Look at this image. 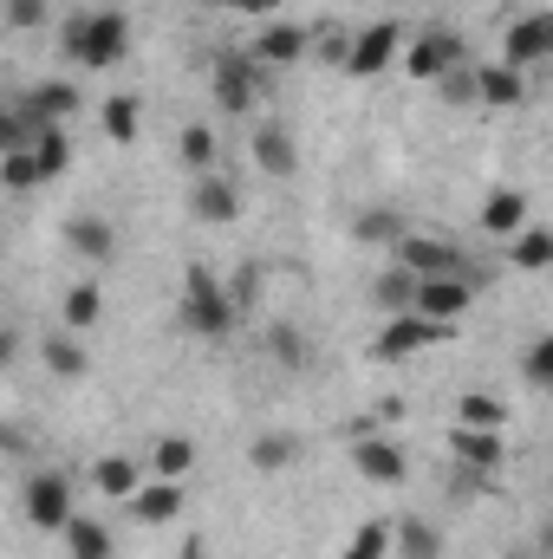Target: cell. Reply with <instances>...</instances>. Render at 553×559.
Masks as SVG:
<instances>
[{
    "instance_id": "cell-36",
    "label": "cell",
    "mask_w": 553,
    "mask_h": 559,
    "mask_svg": "<svg viewBox=\"0 0 553 559\" xmlns=\"http://www.w3.org/2000/svg\"><path fill=\"white\" fill-rule=\"evenodd\" d=\"M105 138L111 143L138 138V98H105Z\"/></svg>"
},
{
    "instance_id": "cell-32",
    "label": "cell",
    "mask_w": 553,
    "mask_h": 559,
    "mask_svg": "<svg viewBox=\"0 0 553 559\" xmlns=\"http://www.w3.org/2000/svg\"><path fill=\"white\" fill-rule=\"evenodd\" d=\"M391 540H398V554L404 559H443V534H436L430 521H404Z\"/></svg>"
},
{
    "instance_id": "cell-10",
    "label": "cell",
    "mask_w": 553,
    "mask_h": 559,
    "mask_svg": "<svg viewBox=\"0 0 553 559\" xmlns=\"http://www.w3.org/2000/svg\"><path fill=\"white\" fill-rule=\"evenodd\" d=\"M553 52V13H521L508 33H502V59L515 66V72H528L534 59H548Z\"/></svg>"
},
{
    "instance_id": "cell-25",
    "label": "cell",
    "mask_w": 553,
    "mask_h": 559,
    "mask_svg": "<svg viewBox=\"0 0 553 559\" xmlns=\"http://www.w3.org/2000/svg\"><path fill=\"white\" fill-rule=\"evenodd\" d=\"M98 312H105L98 280H79V286L66 293V332H92V325H98Z\"/></svg>"
},
{
    "instance_id": "cell-19",
    "label": "cell",
    "mask_w": 553,
    "mask_h": 559,
    "mask_svg": "<svg viewBox=\"0 0 553 559\" xmlns=\"http://www.w3.org/2000/svg\"><path fill=\"white\" fill-rule=\"evenodd\" d=\"M176 508H183V488H176V481H163V475H156L150 488H138V495H131V514H138L143 527L176 521Z\"/></svg>"
},
{
    "instance_id": "cell-33",
    "label": "cell",
    "mask_w": 553,
    "mask_h": 559,
    "mask_svg": "<svg viewBox=\"0 0 553 559\" xmlns=\"http://www.w3.org/2000/svg\"><path fill=\"white\" fill-rule=\"evenodd\" d=\"M515 267H528V274L553 267V235L548 228H521V235H515Z\"/></svg>"
},
{
    "instance_id": "cell-2",
    "label": "cell",
    "mask_w": 553,
    "mask_h": 559,
    "mask_svg": "<svg viewBox=\"0 0 553 559\" xmlns=\"http://www.w3.org/2000/svg\"><path fill=\"white\" fill-rule=\"evenodd\" d=\"M235 312H242V306L222 293V280L209 274L202 261L183 274V325H189L196 338H228V332H235Z\"/></svg>"
},
{
    "instance_id": "cell-18",
    "label": "cell",
    "mask_w": 553,
    "mask_h": 559,
    "mask_svg": "<svg viewBox=\"0 0 553 559\" xmlns=\"http://www.w3.org/2000/svg\"><path fill=\"white\" fill-rule=\"evenodd\" d=\"M482 228L502 235V241H515V235L528 228V195H521V189H495L489 209H482Z\"/></svg>"
},
{
    "instance_id": "cell-14",
    "label": "cell",
    "mask_w": 553,
    "mask_h": 559,
    "mask_svg": "<svg viewBox=\"0 0 553 559\" xmlns=\"http://www.w3.org/2000/svg\"><path fill=\"white\" fill-rule=\"evenodd\" d=\"M255 163H261V176L286 182V176L299 169V150H293V138H286L280 124H255Z\"/></svg>"
},
{
    "instance_id": "cell-5",
    "label": "cell",
    "mask_w": 553,
    "mask_h": 559,
    "mask_svg": "<svg viewBox=\"0 0 553 559\" xmlns=\"http://www.w3.org/2000/svg\"><path fill=\"white\" fill-rule=\"evenodd\" d=\"M449 338H456V325H443V319H423V312H391V325L378 332V345H372V352L398 365V358H416L423 345H449Z\"/></svg>"
},
{
    "instance_id": "cell-20",
    "label": "cell",
    "mask_w": 553,
    "mask_h": 559,
    "mask_svg": "<svg viewBox=\"0 0 553 559\" xmlns=\"http://www.w3.org/2000/svg\"><path fill=\"white\" fill-rule=\"evenodd\" d=\"M411 228H404V215L398 209H358V222H352V241H365V248H398Z\"/></svg>"
},
{
    "instance_id": "cell-4",
    "label": "cell",
    "mask_w": 553,
    "mask_h": 559,
    "mask_svg": "<svg viewBox=\"0 0 553 559\" xmlns=\"http://www.w3.org/2000/svg\"><path fill=\"white\" fill-rule=\"evenodd\" d=\"M20 508H26V521H33L39 534H66V527H72V475L39 468V475L20 488Z\"/></svg>"
},
{
    "instance_id": "cell-29",
    "label": "cell",
    "mask_w": 553,
    "mask_h": 559,
    "mask_svg": "<svg viewBox=\"0 0 553 559\" xmlns=\"http://www.w3.org/2000/svg\"><path fill=\"white\" fill-rule=\"evenodd\" d=\"M0 182H7L13 195H26V189H39V182H46V169H39V156H33V150H7V156H0Z\"/></svg>"
},
{
    "instance_id": "cell-40",
    "label": "cell",
    "mask_w": 553,
    "mask_h": 559,
    "mask_svg": "<svg viewBox=\"0 0 553 559\" xmlns=\"http://www.w3.org/2000/svg\"><path fill=\"white\" fill-rule=\"evenodd\" d=\"M255 280H261V267H242L235 286H228V299H235V306H248V299H255Z\"/></svg>"
},
{
    "instance_id": "cell-16",
    "label": "cell",
    "mask_w": 553,
    "mask_h": 559,
    "mask_svg": "<svg viewBox=\"0 0 553 559\" xmlns=\"http://www.w3.org/2000/svg\"><path fill=\"white\" fill-rule=\"evenodd\" d=\"M66 241H72L85 261H98V267L118 254V235H111V222H105V215H72V222H66Z\"/></svg>"
},
{
    "instance_id": "cell-12",
    "label": "cell",
    "mask_w": 553,
    "mask_h": 559,
    "mask_svg": "<svg viewBox=\"0 0 553 559\" xmlns=\"http://www.w3.org/2000/svg\"><path fill=\"white\" fill-rule=\"evenodd\" d=\"M352 462H358V475H365V481H385V488H398V481H404V449H398V442H385V436H358V442H352Z\"/></svg>"
},
{
    "instance_id": "cell-27",
    "label": "cell",
    "mask_w": 553,
    "mask_h": 559,
    "mask_svg": "<svg viewBox=\"0 0 553 559\" xmlns=\"http://www.w3.org/2000/svg\"><path fill=\"white\" fill-rule=\"evenodd\" d=\"M66 547H72V559H111V527H105V521H85V514H72V527H66Z\"/></svg>"
},
{
    "instance_id": "cell-23",
    "label": "cell",
    "mask_w": 553,
    "mask_h": 559,
    "mask_svg": "<svg viewBox=\"0 0 553 559\" xmlns=\"http://www.w3.org/2000/svg\"><path fill=\"white\" fill-rule=\"evenodd\" d=\"M268 358L286 365V371H306V365H313V345H306V332H299V325H286V319H280V325H268Z\"/></svg>"
},
{
    "instance_id": "cell-28",
    "label": "cell",
    "mask_w": 553,
    "mask_h": 559,
    "mask_svg": "<svg viewBox=\"0 0 553 559\" xmlns=\"http://www.w3.org/2000/svg\"><path fill=\"white\" fill-rule=\"evenodd\" d=\"M150 462H156V475H163V481H183V475H189V462H196V442H189V436H156Z\"/></svg>"
},
{
    "instance_id": "cell-34",
    "label": "cell",
    "mask_w": 553,
    "mask_h": 559,
    "mask_svg": "<svg viewBox=\"0 0 553 559\" xmlns=\"http://www.w3.org/2000/svg\"><path fill=\"white\" fill-rule=\"evenodd\" d=\"M398 527H385V521H365L358 534H352V547H345V559H385L398 540H391Z\"/></svg>"
},
{
    "instance_id": "cell-30",
    "label": "cell",
    "mask_w": 553,
    "mask_h": 559,
    "mask_svg": "<svg viewBox=\"0 0 553 559\" xmlns=\"http://www.w3.org/2000/svg\"><path fill=\"white\" fill-rule=\"evenodd\" d=\"M502 397H489V391H462L456 397V423H469V429H502Z\"/></svg>"
},
{
    "instance_id": "cell-1",
    "label": "cell",
    "mask_w": 553,
    "mask_h": 559,
    "mask_svg": "<svg viewBox=\"0 0 553 559\" xmlns=\"http://www.w3.org/2000/svg\"><path fill=\"white\" fill-rule=\"evenodd\" d=\"M59 46H66V59L105 72V66L125 59V46H131V20L111 13V7H105V13H66V20H59Z\"/></svg>"
},
{
    "instance_id": "cell-39",
    "label": "cell",
    "mask_w": 553,
    "mask_h": 559,
    "mask_svg": "<svg viewBox=\"0 0 553 559\" xmlns=\"http://www.w3.org/2000/svg\"><path fill=\"white\" fill-rule=\"evenodd\" d=\"M436 85H443V98H449V105H469V98H482V79H475V66H456V72H443Z\"/></svg>"
},
{
    "instance_id": "cell-13",
    "label": "cell",
    "mask_w": 553,
    "mask_h": 559,
    "mask_svg": "<svg viewBox=\"0 0 553 559\" xmlns=\"http://www.w3.org/2000/svg\"><path fill=\"white\" fill-rule=\"evenodd\" d=\"M306 46H313V33L306 26H293V20H274V26H261V39L248 46L261 66H293V59H306Z\"/></svg>"
},
{
    "instance_id": "cell-9",
    "label": "cell",
    "mask_w": 553,
    "mask_h": 559,
    "mask_svg": "<svg viewBox=\"0 0 553 559\" xmlns=\"http://www.w3.org/2000/svg\"><path fill=\"white\" fill-rule=\"evenodd\" d=\"M456 66H469V46H462L456 33H416V46L404 52V72H411V79H443V72H456Z\"/></svg>"
},
{
    "instance_id": "cell-45",
    "label": "cell",
    "mask_w": 553,
    "mask_h": 559,
    "mask_svg": "<svg viewBox=\"0 0 553 559\" xmlns=\"http://www.w3.org/2000/svg\"><path fill=\"white\" fill-rule=\"evenodd\" d=\"M508 559H541V554H508Z\"/></svg>"
},
{
    "instance_id": "cell-37",
    "label": "cell",
    "mask_w": 553,
    "mask_h": 559,
    "mask_svg": "<svg viewBox=\"0 0 553 559\" xmlns=\"http://www.w3.org/2000/svg\"><path fill=\"white\" fill-rule=\"evenodd\" d=\"M33 156H39V169H46V176H59V169L72 163V143H66V131L52 124V131H39V143H33Z\"/></svg>"
},
{
    "instance_id": "cell-41",
    "label": "cell",
    "mask_w": 553,
    "mask_h": 559,
    "mask_svg": "<svg viewBox=\"0 0 553 559\" xmlns=\"http://www.w3.org/2000/svg\"><path fill=\"white\" fill-rule=\"evenodd\" d=\"M0 442H7V455H26V449H33V442H26V429H20V423H7V429H0Z\"/></svg>"
},
{
    "instance_id": "cell-26",
    "label": "cell",
    "mask_w": 553,
    "mask_h": 559,
    "mask_svg": "<svg viewBox=\"0 0 553 559\" xmlns=\"http://www.w3.org/2000/svg\"><path fill=\"white\" fill-rule=\"evenodd\" d=\"M293 455H299V436H286V429H268V436H255V442H248V462H255L261 475L286 468Z\"/></svg>"
},
{
    "instance_id": "cell-31",
    "label": "cell",
    "mask_w": 553,
    "mask_h": 559,
    "mask_svg": "<svg viewBox=\"0 0 553 559\" xmlns=\"http://www.w3.org/2000/svg\"><path fill=\"white\" fill-rule=\"evenodd\" d=\"M215 156H222V143H215L209 124H183V163H189L196 176H209V169H215Z\"/></svg>"
},
{
    "instance_id": "cell-7",
    "label": "cell",
    "mask_w": 553,
    "mask_h": 559,
    "mask_svg": "<svg viewBox=\"0 0 553 559\" xmlns=\"http://www.w3.org/2000/svg\"><path fill=\"white\" fill-rule=\"evenodd\" d=\"M398 267H411L416 280L475 274V267L462 261V248H449V241H436V235H404V241H398Z\"/></svg>"
},
{
    "instance_id": "cell-42",
    "label": "cell",
    "mask_w": 553,
    "mask_h": 559,
    "mask_svg": "<svg viewBox=\"0 0 553 559\" xmlns=\"http://www.w3.org/2000/svg\"><path fill=\"white\" fill-rule=\"evenodd\" d=\"M235 7H242V13H261V20H268V13H280V0H235Z\"/></svg>"
},
{
    "instance_id": "cell-46",
    "label": "cell",
    "mask_w": 553,
    "mask_h": 559,
    "mask_svg": "<svg viewBox=\"0 0 553 559\" xmlns=\"http://www.w3.org/2000/svg\"><path fill=\"white\" fill-rule=\"evenodd\" d=\"M548 59H553V52H548Z\"/></svg>"
},
{
    "instance_id": "cell-6",
    "label": "cell",
    "mask_w": 553,
    "mask_h": 559,
    "mask_svg": "<svg viewBox=\"0 0 553 559\" xmlns=\"http://www.w3.org/2000/svg\"><path fill=\"white\" fill-rule=\"evenodd\" d=\"M475 286H482V267H475V274H443V280H423V286H416V312H423V319H443V325H456V319L469 312Z\"/></svg>"
},
{
    "instance_id": "cell-24",
    "label": "cell",
    "mask_w": 553,
    "mask_h": 559,
    "mask_svg": "<svg viewBox=\"0 0 553 559\" xmlns=\"http://www.w3.org/2000/svg\"><path fill=\"white\" fill-rule=\"evenodd\" d=\"M416 286H423V280H416L411 267H391V274H378L372 299H378L385 312H416Z\"/></svg>"
},
{
    "instance_id": "cell-44",
    "label": "cell",
    "mask_w": 553,
    "mask_h": 559,
    "mask_svg": "<svg viewBox=\"0 0 553 559\" xmlns=\"http://www.w3.org/2000/svg\"><path fill=\"white\" fill-rule=\"evenodd\" d=\"M541 559H553V527H541Z\"/></svg>"
},
{
    "instance_id": "cell-38",
    "label": "cell",
    "mask_w": 553,
    "mask_h": 559,
    "mask_svg": "<svg viewBox=\"0 0 553 559\" xmlns=\"http://www.w3.org/2000/svg\"><path fill=\"white\" fill-rule=\"evenodd\" d=\"M52 20V0H7V26L13 33H39Z\"/></svg>"
},
{
    "instance_id": "cell-21",
    "label": "cell",
    "mask_w": 553,
    "mask_h": 559,
    "mask_svg": "<svg viewBox=\"0 0 553 559\" xmlns=\"http://www.w3.org/2000/svg\"><path fill=\"white\" fill-rule=\"evenodd\" d=\"M92 481H98V495H111V501H131V495L143 488V468L131 462V455H98Z\"/></svg>"
},
{
    "instance_id": "cell-8",
    "label": "cell",
    "mask_w": 553,
    "mask_h": 559,
    "mask_svg": "<svg viewBox=\"0 0 553 559\" xmlns=\"http://www.w3.org/2000/svg\"><path fill=\"white\" fill-rule=\"evenodd\" d=\"M398 46H404L398 20H372V26L352 39V59H345V72H352V79H378V72H391Z\"/></svg>"
},
{
    "instance_id": "cell-22",
    "label": "cell",
    "mask_w": 553,
    "mask_h": 559,
    "mask_svg": "<svg viewBox=\"0 0 553 559\" xmlns=\"http://www.w3.org/2000/svg\"><path fill=\"white\" fill-rule=\"evenodd\" d=\"M39 358H46V371H52V378H66V384H79V378H85V365H92V358H85V345H79L72 332H52V338L39 345Z\"/></svg>"
},
{
    "instance_id": "cell-3",
    "label": "cell",
    "mask_w": 553,
    "mask_h": 559,
    "mask_svg": "<svg viewBox=\"0 0 553 559\" xmlns=\"http://www.w3.org/2000/svg\"><path fill=\"white\" fill-rule=\"evenodd\" d=\"M209 85H215V105H222V111H255V98H261V85H268V66H261L255 52H215Z\"/></svg>"
},
{
    "instance_id": "cell-17",
    "label": "cell",
    "mask_w": 553,
    "mask_h": 559,
    "mask_svg": "<svg viewBox=\"0 0 553 559\" xmlns=\"http://www.w3.org/2000/svg\"><path fill=\"white\" fill-rule=\"evenodd\" d=\"M449 455L489 475V468H502V436H495V429H469V423H456V436H449Z\"/></svg>"
},
{
    "instance_id": "cell-11",
    "label": "cell",
    "mask_w": 553,
    "mask_h": 559,
    "mask_svg": "<svg viewBox=\"0 0 553 559\" xmlns=\"http://www.w3.org/2000/svg\"><path fill=\"white\" fill-rule=\"evenodd\" d=\"M189 209H196V222H209V228H228L235 215H242V195H235V182L228 176H196V189H189Z\"/></svg>"
},
{
    "instance_id": "cell-35",
    "label": "cell",
    "mask_w": 553,
    "mask_h": 559,
    "mask_svg": "<svg viewBox=\"0 0 553 559\" xmlns=\"http://www.w3.org/2000/svg\"><path fill=\"white\" fill-rule=\"evenodd\" d=\"M521 378H528L534 391H553V332H548V338H534V345L521 352Z\"/></svg>"
},
{
    "instance_id": "cell-43",
    "label": "cell",
    "mask_w": 553,
    "mask_h": 559,
    "mask_svg": "<svg viewBox=\"0 0 553 559\" xmlns=\"http://www.w3.org/2000/svg\"><path fill=\"white\" fill-rule=\"evenodd\" d=\"M183 559H209V547L202 540H183Z\"/></svg>"
},
{
    "instance_id": "cell-15",
    "label": "cell",
    "mask_w": 553,
    "mask_h": 559,
    "mask_svg": "<svg viewBox=\"0 0 553 559\" xmlns=\"http://www.w3.org/2000/svg\"><path fill=\"white\" fill-rule=\"evenodd\" d=\"M475 79H482V105H495V111H515V105L528 98V79H521L508 59H495V66H475Z\"/></svg>"
}]
</instances>
